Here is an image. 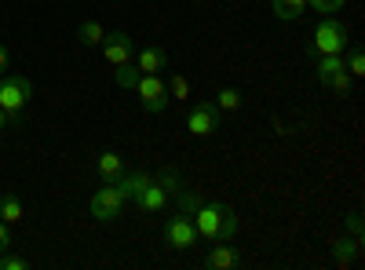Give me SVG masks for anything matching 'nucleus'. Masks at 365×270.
<instances>
[{
  "instance_id": "nucleus-1",
  "label": "nucleus",
  "mask_w": 365,
  "mask_h": 270,
  "mask_svg": "<svg viewBox=\"0 0 365 270\" xmlns=\"http://www.w3.org/2000/svg\"><path fill=\"white\" fill-rule=\"evenodd\" d=\"M34 99V81L22 73H0V110H4L11 121H22V110Z\"/></svg>"
},
{
  "instance_id": "nucleus-2",
  "label": "nucleus",
  "mask_w": 365,
  "mask_h": 270,
  "mask_svg": "<svg viewBox=\"0 0 365 270\" xmlns=\"http://www.w3.org/2000/svg\"><path fill=\"white\" fill-rule=\"evenodd\" d=\"M351 44V37H347V26L344 22H336L332 15H325L322 22H318V29H314V41H311V48H307V55L314 58V55H344V48Z\"/></svg>"
},
{
  "instance_id": "nucleus-3",
  "label": "nucleus",
  "mask_w": 365,
  "mask_h": 270,
  "mask_svg": "<svg viewBox=\"0 0 365 270\" xmlns=\"http://www.w3.org/2000/svg\"><path fill=\"white\" fill-rule=\"evenodd\" d=\"M314 81L322 88H332V92H351V73L344 66V55H318V63H314Z\"/></svg>"
},
{
  "instance_id": "nucleus-4",
  "label": "nucleus",
  "mask_w": 365,
  "mask_h": 270,
  "mask_svg": "<svg viewBox=\"0 0 365 270\" xmlns=\"http://www.w3.org/2000/svg\"><path fill=\"white\" fill-rule=\"evenodd\" d=\"M125 204H128L125 194H120L113 183H103L96 194H91L88 212H91V219H96V223H110V219H117L120 212H125Z\"/></svg>"
},
{
  "instance_id": "nucleus-5",
  "label": "nucleus",
  "mask_w": 365,
  "mask_h": 270,
  "mask_svg": "<svg viewBox=\"0 0 365 270\" xmlns=\"http://www.w3.org/2000/svg\"><path fill=\"white\" fill-rule=\"evenodd\" d=\"M230 212H234V208H227L223 201H205L197 212H194L197 237H205V242H220V237H223V219Z\"/></svg>"
},
{
  "instance_id": "nucleus-6",
  "label": "nucleus",
  "mask_w": 365,
  "mask_h": 270,
  "mask_svg": "<svg viewBox=\"0 0 365 270\" xmlns=\"http://www.w3.org/2000/svg\"><path fill=\"white\" fill-rule=\"evenodd\" d=\"M132 92L139 95V103H143V110H150V113H161V110H168V88H165V81H161V73H143L139 81H135V88Z\"/></svg>"
},
{
  "instance_id": "nucleus-7",
  "label": "nucleus",
  "mask_w": 365,
  "mask_h": 270,
  "mask_svg": "<svg viewBox=\"0 0 365 270\" xmlns=\"http://www.w3.org/2000/svg\"><path fill=\"white\" fill-rule=\"evenodd\" d=\"M220 125H223V113H220L216 103H197V106H190V113H187V128H190V135H197V139L216 135Z\"/></svg>"
},
{
  "instance_id": "nucleus-8",
  "label": "nucleus",
  "mask_w": 365,
  "mask_h": 270,
  "mask_svg": "<svg viewBox=\"0 0 365 270\" xmlns=\"http://www.w3.org/2000/svg\"><path fill=\"white\" fill-rule=\"evenodd\" d=\"M165 242L172 245V249H194L197 245V227H194V219L190 216H182V212H172L168 216V223H165Z\"/></svg>"
},
{
  "instance_id": "nucleus-9",
  "label": "nucleus",
  "mask_w": 365,
  "mask_h": 270,
  "mask_svg": "<svg viewBox=\"0 0 365 270\" xmlns=\"http://www.w3.org/2000/svg\"><path fill=\"white\" fill-rule=\"evenodd\" d=\"M99 48H103V55H106L110 66H125V63H132V58H135V41L125 33V29H113V33H106Z\"/></svg>"
},
{
  "instance_id": "nucleus-10",
  "label": "nucleus",
  "mask_w": 365,
  "mask_h": 270,
  "mask_svg": "<svg viewBox=\"0 0 365 270\" xmlns=\"http://www.w3.org/2000/svg\"><path fill=\"white\" fill-rule=\"evenodd\" d=\"M168 190L161 187V183H150V187H143L139 194H135V204H139V212L143 216H158V212H165L168 208Z\"/></svg>"
},
{
  "instance_id": "nucleus-11",
  "label": "nucleus",
  "mask_w": 365,
  "mask_h": 270,
  "mask_svg": "<svg viewBox=\"0 0 365 270\" xmlns=\"http://www.w3.org/2000/svg\"><path fill=\"white\" fill-rule=\"evenodd\" d=\"M241 263H245V256H241L230 242H216L212 252L205 256V270H230V266H241Z\"/></svg>"
},
{
  "instance_id": "nucleus-12",
  "label": "nucleus",
  "mask_w": 365,
  "mask_h": 270,
  "mask_svg": "<svg viewBox=\"0 0 365 270\" xmlns=\"http://www.w3.org/2000/svg\"><path fill=\"white\" fill-rule=\"evenodd\" d=\"M132 63L139 66V73H165L168 70V51L158 48V44H146V48L135 51Z\"/></svg>"
},
{
  "instance_id": "nucleus-13",
  "label": "nucleus",
  "mask_w": 365,
  "mask_h": 270,
  "mask_svg": "<svg viewBox=\"0 0 365 270\" xmlns=\"http://www.w3.org/2000/svg\"><path fill=\"white\" fill-rule=\"evenodd\" d=\"M150 183H154V175H150V172H120V175L113 179V187L125 194L128 201H135V194H139L143 187H150Z\"/></svg>"
},
{
  "instance_id": "nucleus-14",
  "label": "nucleus",
  "mask_w": 365,
  "mask_h": 270,
  "mask_svg": "<svg viewBox=\"0 0 365 270\" xmlns=\"http://www.w3.org/2000/svg\"><path fill=\"white\" fill-rule=\"evenodd\" d=\"M307 8H311L307 0H270V15L278 22H296Z\"/></svg>"
},
{
  "instance_id": "nucleus-15",
  "label": "nucleus",
  "mask_w": 365,
  "mask_h": 270,
  "mask_svg": "<svg viewBox=\"0 0 365 270\" xmlns=\"http://www.w3.org/2000/svg\"><path fill=\"white\" fill-rule=\"evenodd\" d=\"M358 256H361V237H340V242L332 245V259L340 266H351Z\"/></svg>"
},
{
  "instance_id": "nucleus-16",
  "label": "nucleus",
  "mask_w": 365,
  "mask_h": 270,
  "mask_svg": "<svg viewBox=\"0 0 365 270\" xmlns=\"http://www.w3.org/2000/svg\"><path fill=\"white\" fill-rule=\"evenodd\" d=\"M0 219L4 223H19L22 219V197L15 190H0Z\"/></svg>"
},
{
  "instance_id": "nucleus-17",
  "label": "nucleus",
  "mask_w": 365,
  "mask_h": 270,
  "mask_svg": "<svg viewBox=\"0 0 365 270\" xmlns=\"http://www.w3.org/2000/svg\"><path fill=\"white\" fill-rule=\"evenodd\" d=\"M99 175H103V183H113V179L125 172V157L120 154H113V150H106V154H99Z\"/></svg>"
},
{
  "instance_id": "nucleus-18",
  "label": "nucleus",
  "mask_w": 365,
  "mask_h": 270,
  "mask_svg": "<svg viewBox=\"0 0 365 270\" xmlns=\"http://www.w3.org/2000/svg\"><path fill=\"white\" fill-rule=\"evenodd\" d=\"M77 37H81V44H84V48H99V44H103V37H106V29H103L96 19H84V22L77 26Z\"/></svg>"
},
{
  "instance_id": "nucleus-19",
  "label": "nucleus",
  "mask_w": 365,
  "mask_h": 270,
  "mask_svg": "<svg viewBox=\"0 0 365 270\" xmlns=\"http://www.w3.org/2000/svg\"><path fill=\"white\" fill-rule=\"evenodd\" d=\"M216 106H220V113H237L241 106H245V99H241V92H237V88H220Z\"/></svg>"
},
{
  "instance_id": "nucleus-20",
  "label": "nucleus",
  "mask_w": 365,
  "mask_h": 270,
  "mask_svg": "<svg viewBox=\"0 0 365 270\" xmlns=\"http://www.w3.org/2000/svg\"><path fill=\"white\" fill-rule=\"evenodd\" d=\"M165 88H168V99H172V103H182V99H190V81L182 77V73H172Z\"/></svg>"
},
{
  "instance_id": "nucleus-21",
  "label": "nucleus",
  "mask_w": 365,
  "mask_h": 270,
  "mask_svg": "<svg viewBox=\"0 0 365 270\" xmlns=\"http://www.w3.org/2000/svg\"><path fill=\"white\" fill-rule=\"evenodd\" d=\"M344 51H347V63H344L347 73H351V77H361V73H365V51H361V44H347Z\"/></svg>"
},
{
  "instance_id": "nucleus-22",
  "label": "nucleus",
  "mask_w": 365,
  "mask_h": 270,
  "mask_svg": "<svg viewBox=\"0 0 365 270\" xmlns=\"http://www.w3.org/2000/svg\"><path fill=\"white\" fill-rule=\"evenodd\" d=\"M175 201H179V212H182V216H190V219H194V212H197V208L205 204L197 190H179V194H175Z\"/></svg>"
},
{
  "instance_id": "nucleus-23",
  "label": "nucleus",
  "mask_w": 365,
  "mask_h": 270,
  "mask_svg": "<svg viewBox=\"0 0 365 270\" xmlns=\"http://www.w3.org/2000/svg\"><path fill=\"white\" fill-rule=\"evenodd\" d=\"M143 73H139V66L135 63H125V66H117L113 70V81H117V88H135V81H139Z\"/></svg>"
},
{
  "instance_id": "nucleus-24",
  "label": "nucleus",
  "mask_w": 365,
  "mask_h": 270,
  "mask_svg": "<svg viewBox=\"0 0 365 270\" xmlns=\"http://www.w3.org/2000/svg\"><path fill=\"white\" fill-rule=\"evenodd\" d=\"M154 183H161V187H165V190H168L172 197H175V194L182 190V183H179V168H175V165H168V168H165V172H161V175L154 179Z\"/></svg>"
},
{
  "instance_id": "nucleus-25",
  "label": "nucleus",
  "mask_w": 365,
  "mask_h": 270,
  "mask_svg": "<svg viewBox=\"0 0 365 270\" xmlns=\"http://www.w3.org/2000/svg\"><path fill=\"white\" fill-rule=\"evenodd\" d=\"M307 4H314L318 15H336V11H344L347 0H307Z\"/></svg>"
},
{
  "instance_id": "nucleus-26",
  "label": "nucleus",
  "mask_w": 365,
  "mask_h": 270,
  "mask_svg": "<svg viewBox=\"0 0 365 270\" xmlns=\"http://www.w3.org/2000/svg\"><path fill=\"white\" fill-rule=\"evenodd\" d=\"M11 245H15V237H11V223H4V219H0V256H4Z\"/></svg>"
},
{
  "instance_id": "nucleus-27",
  "label": "nucleus",
  "mask_w": 365,
  "mask_h": 270,
  "mask_svg": "<svg viewBox=\"0 0 365 270\" xmlns=\"http://www.w3.org/2000/svg\"><path fill=\"white\" fill-rule=\"evenodd\" d=\"M26 266H29V263H26L22 256H8V252L0 256V270H26Z\"/></svg>"
},
{
  "instance_id": "nucleus-28",
  "label": "nucleus",
  "mask_w": 365,
  "mask_h": 270,
  "mask_svg": "<svg viewBox=\"0 0 365 270\" xmlns=\"http://www.w3.org/2000/svg\"><path fill=\"white\" fill-rule=\"evenodd\" d=\"M347 230H351V237H361V216H358V212L347 216Z\"/></svg>"
},
{
  "instance_id": "nucleus-29",
  "label": "nucleus",
  "mask_w": 365,
  "mask_h": 270,
  "mask_svg": "<svg viewBox=\"0 0 365 270\" xmlns=\"http://www.w3.org/2000/svg\"><path fill=\"white\" fill-rule=\"evenodd\" d=\"M8 66H11V55H8L4 44H0V73H8Z\"/></svg>"
},
{
  "instance_id": "nucleus-30",
  "label": "nucleus",
  "mask_w": 365,
  "mask_h": 270,
  "mask_svg": "<svg viewBox=\"0 0 365 270\" xmlns=\"http://www.w3.org/2000/svg\"><path fill=\"white\" fill-rule=\"evenodd\" d=\"M8 128H15V121H11V117H8L4 110H0V132H8Z\"/></svg>"
}]
</instances>
